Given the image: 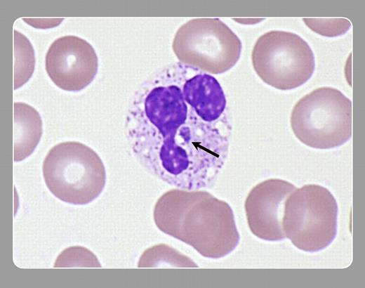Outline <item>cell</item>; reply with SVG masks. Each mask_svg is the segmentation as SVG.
Here are the masks:
<instances>
[{
	"label": "cell",
	"mask_w": 365,
	"mask_h": 288,
	"mask_svg": "<svg viewBox=\"0 0 365 288\" xmlns=\"http://www.w3.org/2000/svg\"><path fill=\"white\" fill-rule=\"evenodd\" d=\"M224 113L206 96L202 72L175 63L135 93L127 139L142 165L163 181L188 190L208 188L227 155Z\"/></svg>",
	"instance_id": "1"
},
{
	"label": "cell",
	"mask_w": 365,
	"mask_h": 288,
	"mask_svg": "<svg viewBox=\"0 0 365 288\" xmlns=\"http://www.w3.org/2000/svg\"><path fill=\"white\" fill-rule=\"evenodd\" d=\"M153 216L161 231L206 258H222L239 242L231 207L205 190H170L157 201Z\"/></svg>",
	"instance_id": "2"
},
{
	"label": "cell",
	"mask_w": 365,
	"mask_h": 288,
	"mask_svg": "<svg viewBox=\"0 0 365 288\" xmlns=\"http://www.w3.org/2000/svg\"><path fill=\"white\" fill-rule=\"evenodd\" d=\"M45 183L59 199L86 204L102 191L106 180L105 166L91 148L77 141L53 146L42 166Z\"/></svg>",
	"instance_id": "3"
},
{
	"label": "cell",
	"mask_w": 365,
	"mask_h": 288,
	"mask_svg": "<svg viewBox=\"0 0 365 288\" xmlns=\"http://www.w3.org/2000/svg\"><path fill=\"white\" fill-rule=\"evenodd\" d=\"M351 100L333 87H319L294 105L290 124L296 137L316 149H331L345 143L352 136Z\"/></svg>",
	"instance_id": "4"
},
{
	"label": "cell",
	"mask_w": 365,
	"mask_h": 288,
	"mask_svg": "<svg viewBox=\"0 0 365 288\" xmlns=\"http://www.w3.org/2000/svg\"><path fill=\"white\" fill-rule=\"evenodd\" d=\"M338 210L335 197L325 187L308 184L296 188L284 203L286 237L304 251L325 249L336 235Z\"/></svg>",
	"instance_id": "5"
},
{
	"label": "cell",
	"mask_w": 365,
	"mask_h": 288,
	"mask_svg": "<svg viewBox=\"0 0 365 288\" xmlns=\"http://www.w3.org/2000/svg\"><path fill=\"white\" fill-rule=\"evenodd\" d=\"M241 41L219 18L188 20L177 30L172 44L179 63L213 74L224 73L235 65Z\"/></svg>",
	"instance_id": "6"
},
{
	"label": "cell",
	"mask_w": 365,
	"mask_h": 288,
	"mask_svg": "<svg viewBox=\"0 0 365 288\" xmlns=\"http://www.w3.org/2000/svg\"><path fill=\"white\" fill-rule=\"evenodd\" d=\"M251 61L258 76L279 90L302 86L311 78L315 67L313 52L306 41L281 30L269 31L258 37Z\"/></svg>",
	"instance_id": "7"
},
{
	"label": "cell",
	"mask_w": 365,
	"mask_h": 288,
	"mask_svg": "<svg viewBox=\"0 0 365 288\" xmlns=\"http://www.w3.org/2000/svg\"><path fill=\"white\" fill-rule=\"evenodd\" d=\"M46 70L52 81L68 91L86 87L98 72V59L93 46L72 35L55 39L45 58Z\"/></svg>",
	"instance_id": "8"
},
{
	"label": "cell",
	"mask_w": 365,
	"mask_h": 288,
	"mask_svg": "<svg viewBox=\"0 0 365 288\" xmlns=\"http://www.w3.org/2000/svg\"><path fill=\"white\" fill-rule=\"evenodd\" d=\"M296 188L286 181L270 178L251 190L244 208L248 227L254 235L267 241L286 238L282 226L284 203Z\"/></svg>",
	"instance_id": "9"
},
{
	"label": "cell",
	"mask_w": 365,
	"mask_h": 288,
	"mask_svg": "<svg viewBox=\"0 0 365 288\" xmlns=\"http://www.w3.org/2000/svg\"><path fill=\"white\" fill-rule=\"evenodd\" d=\"M42 135V120L32 106L22 102L14 103L13 145L15 162L30 155Z\"/></svg>",
	"instance_id": "10"
},
{
	"label": "cell",
	"mask_w": 365,
	"mask_h": 288,
	"mask_svg": "<svg viewBox=\"0 0 365 288\" xmlns=\"http://www.w3.org/2000/svg\"><path fill=\"white\" fill-rule=\"evenodd\" d=\"M171 267H198L187 256L167 244H160L146 249L141 255L138 267L158 268Z\"/></svg>",
	"instance_id": "11"
},
{
	"label": "cell",
	"mask_w": 365,
	"mask_h": 288,
	"mask_svg": "<svg viewBox=\"0 0 365 288\" xmlns=\"http://www.w3.org/2000/svg\"><path fill=\"white\" fill-rule=\"evenodd\" d=\"M34 68V53L26 37L14 30V89L22 86L30 78Z\"/></svg>",
	"instance_id": "12"
},
{
	"label": "cell",
	"mask_w": 365,
	"mask_h": 288,
	"mask_svg": "<svg viewBox=\"0 0 365 288\" xmlns=\"http://www.w3.org/2000/svg\"><path fill=\"white\" fill-rule=\"evenodd\" d=\"M55 268L95 267L101 265L95 255L87 248L74 246L64 249L57 257Z\"/></svg>",
	"instance_id": "13"
},
{
	"label": "cell",
	"mask_w": 365,
	"mask_h": 288,
	"mask_svg": "<svg viewBox=\"0 0 365 288\" xmlns=\"http://www.w3.org/2000/svg\"><path fill=\"white\" fill-rule=\"evenodd\" d=\"M303 20L312 31L326 37L343 35L352 26L350 20L343 18H304Z\"/></svg>",
	"instance_id": "14"
}]
</instances>
